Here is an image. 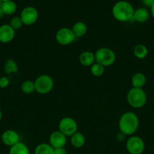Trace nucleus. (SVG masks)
I'll use <instances>...</instances> for the list:
<instances>
[{
	"label": "nucleus",
	"mask_w": 154,
	"mask_h": 154,
	"mask_svg": "<svg viewBox=\"0 0 154 154\" xmlns=\"http://www.w3.org/2000/svg\"><path fill=\"white\" fill-rule=\"evenodd\" d=\"M139 127V118L134 112L128 111L121 116L119 121V128L121 132L125 135H132Z\"/></svg>",
	"instance_id": "1"
},
{
	"label": "nucleus",
	"mask_w": 154,
	"mask_h": 154,
	"mask_svg": "<svg viewBox=\"0 0 154 154\" xmlns=\"http://www.w3.org/2000/svg\"><path fill=\"white\" fill-rule=\"evenodd\" d=\"M134 8L127 1H119L113 5L112 13L116 20L120 22H127L133 20Z\"/></svg>",
	"instance_id": "2"
},
{
	"label": "nucleus",
	"mask_w": 154,
	"mask_h": 154,
	"mask_svg": "<svg viewBox=\"0 0 154 154\" xmlns=\"http://www.w3.org/2000/svg\"><path fill=\"white\" fill-rule=\"evenodd\" d=\"M146 94L142 88L132 87L127 94L128 103L134 108H140L143 107L146 103Z\"/></svg>",
	"instance_id": "3"
},
{
	"label": "nucleus",
	"mask_w": 154,
	"mask_h": 154,
	"mask_svg": "<svg viewBox=\"0 0 154 154\" xmlns=\"http://www.w3.org/2000/svg\"><path fill=\"white\" fill-rule=\"evenodd\" d=\"M95 62L104 67L113 65L116 61V54L114 51L108 48H101L95 54Z\"/></svg>",
	"instance_id": "4"
},
{
	"label": "nucleus",
	"mask_w": 154,
	"mask_h": 154,
	"mask_svg": "<svg viewBox=\"0 0 154 154\" xmlns=\"http://www.w3.org/2000/svg\"><path fill=\"white\" fill-rule=\"evenodd\" d=\"M35 87L37 93L40 94H47L53 90L54 81L49 75H40L35 81Z\"/></svg>",
	"instance_id": "5"
},
{
	"label": "nucleus",
	"mask_w": 154,
	"mask_h": 154,
	"mask_svg": "<svg viewBox=\"0 0 154 154\" xmlns=\"http://www.w3.org/2000/svg\"><path fill=\"white\" fill-rule=\"evenodd\" d=\"M59 131L66 137H71L78 132V125L74 119L69 117H63L59 123Z\"/></svg>",
	"instance_id": "6"
},
{
	"label": "nucleus",
	"mask_w": 154,
	"mask_h": 154,
	"mask_svg": "<svg viewBox=\"0 0 154 154\" xmlns=\"http://www.w3.org/2000/svg\"><path fill=\"white\" fill-rule=\"evenodd\" d=\"M126 149L130 154H141L144 151L143 140L138 136H131L127 140Z\"/></svg>",
	"instance_id": "7"
},
{
	"label": "nucleus",
	"mask_w": 154,
	"mask_h": 154,
	"mask_svg": "<svg viewBox=\"0 0 154 154\" xmlns=\"http://www.w3.org/2000/svg\"><path fill=\"white\" fill-rule=\"evenodd\" d=\"M20 17L24 25H33L37 21L38 17H39V12L34 7L28 6L23 9Z\"/></svg>",
	"instance_id": "8"
},
{
	"label": "nucleus",
	"mask_w": 154,
	"mask_h": 154,
	"mask_svg": "<svg viewBox=\"0 0 154 154\" xmlns=\"http://www.w3.org/2000/svg\"><path fill=\"white\" fill-rule=\"evenodd\" d=\"M56 41L61 45H68L72 44L76 38L72 29L67 27L60 29L56 33Z\"/></svg>",
	"instance_id": "9"
},
{
	"label": "nucleus",
	"mask_w": 154,
	"mask_h": 154,
	"mask_svg": "<svg viewBox=\"0 0 154 154\" xmlns=\"http://www.w3.org/2000/svg\"><path fill=\"white\" fill-rule=\"evenodd\" d=\"M66 136L60 131H54L50 135L49 144L54 149L64 147L66 144Z\"/></svg>",
	"instance_id": "10"
},
{
	"label": "nucleus",
	"mask_w": 154,
	"mask_h": 154,
	"mask_svg": "<svg viewBox=\"0 0 154 154\" xmlns=\"http://www.w3.org/2000/svg\"><path fill=\"white\" fill-rule=\"evenodd\" d=\"M2 141L5 145L8 147H12L20 141V137L18 132L12 129L5 131L2 135Z\"/></svg>",
	"instance_id": "11"
},
{
	"label": "nucleus",
	"mask_w": 154,
	"mask_h": 154,
	"mask_svg": "<svg viewBox=\"0 0 154 154\" xmlns=\"http://www.w3.org/2000/svg\"><path fill=\"white\" fill-rule=\"evenodd\" d=\"M15 36V30L9 24H4L0 26V42L9 43Z\"/></svg>",
	"instance_id": "12"
},
{
	"label": "nucleus",
	"mask_w": 154,
	"mask_h": 154,
	"mask_svg": "<svg viewBox=\"0 0 154 154\" xmlns=\"http://www.w3.org/2000/svg\"><path fill=\"white\" fill-rule=\"evenodd\" d=\"M79 63L85 67L91 66L95 63V54L91 51H84L79 56Z\"/></svg>",
	"instance_id": "13"
},
{
	"label": "nucleus",
	"mask_w": 154,
	"mask_h": 154,
	"mask_svg": "<svg viewBox=\"0 0 154 154\" xmlns=\"http://www.w3.org/2000/svg\"><path fill=\"white\" fill-rule=\"evenodd\" d=\"M149 15H150V13L147 9L145 8H139L134 10L133 20L139 23H144L148 20Z\"/></svg>",
	"instance_id": "14"
},
{
	"label": "nucleus",
	"mask_w": 154,
	"mask_h": 154,
	"mask_svg": "<svg viewBox=\"0 0 154 154\" xmlns=\"http://www.w3.org/2000/svg\"><path fill=\"white\" fill-rule=\"evenodd\" d=\"M73 32L74 35L75 36L76 38H82L86 34L87 32V26L85 23L81 22V21H79L76 22L75 23H74V25L72 26V28L71 29Z\"/></svg>",
	"instance_id": "15"
},
{
	"label": "nucleus",
	"mask_w": 154,
	"mask_h": 154,
	"mask_svg": "<svg viewBox=\"0 0 154 154\" xmlns=\"http://www.w3.org/2000/svg\"><path fill=\"white\" fill-rule=\"evenodd\" d=\"M146 83V78L141 72L134 74L131 78V84L134 88H142Z\"/></svg>",
	"instance_id": "16"
},
{
	"label": "nucleus",
	"mask_w": 154,
	"mask_h": 154,
	"mask_svg": "<svg viewBox=\"0 0 154 154\" xmlns=\"http://www.w3.org/2000/svg\"><path fill=\"white\" fill-rule=\"evenodd\" d=\"M70 142L71 144L75 148H80V147H83L85 143V138L83 134L81 132H76L75 134L71 136L70 138Z\"/></svg>",
	"instance_id": "17"
},
{
	"label": "nucleus",
	"mask_w": 154,
	"mask_h": 154,
	"mask_svg": "<svg viewBox=\"0 0 154 154\" xmlns=\"http://www.w3.org/2000/svg\"><path fill=\"white\" fill-rule=\"evenodd\" d=\"M9 154H30L28 147L22 142H18L10 147Z\"/></svg>",
	"instance_id": "18"
},
{
	"label": "nucleus",
	"mask_w": 154,
	"mask_h": 154,
	"mask_svg": "<svg viewBox=\"0 0 154 154\" xmlns=\"http://www.w3.org/2000/svg\"><path fill=\"white\" fill-rule=\"evenodd\" d=\"M2 10L5 15H11L17 11V5L14 1L4 2L2 5Z\"/></svg>",
	"instance_id": "19"
},
{
	"label": "nucleus",
	"mask_w": 154,
	"mask_h": 154,
	"mask_svg": "<svg viewBox=\"0 0 154 154\" xmlns=\"http://www.w3.org/2000/svg\"><path fill=\"white\" fill-rule=\"evenodd\" d=\"M34 154H54V149L50 144L42 143L37 145Z\"/></svg>",
	"instance_id": "20"
},
{
	"label": "nucleus",
	"mask_w": 154,
	"mask_h": 154,
	"mask_svg": "<svg viewBox=\"0 0 154 154\" xmlns=\"http://www.w3.org/2000/svg\"><path fill=\"white\" fill-rule=\"evenodd\" d=\"M148 54V49L145 45H137L134 48V55L137 59H144Z\"/></svg>",
	"instance_id": "21"
},
{
	"label": "nucleus",
	"mask_w": 154,
	"mask_h": 154,
	"mask_svg": "<svg viewBox=\"0 0 154 154\" xmlns=\"http://www.w3.org/2000/svg\"><path fill=\"white\" fill-rule=\"evenodd\" d=\"M21 91L25 93V94H31V93H34L36 91L35 82H33V81H30V80L24 81L21 84Z\"/></svg>",
	"instance_id": "22"
},
{
	"label": "nucleus",
	"mask_w": 154,
	"mask_h": 154,
	"mask_svg": "<svg viewBox=\"0 0 154 154\" xmlns=\"http://www.w3.org/2000/svg\"><path fill=\"white\" fill-rule=\"evenodd\" d=\"M4 71L6 74H11L17 73L18 71V66L16 62L13 60H8L5 62L4 66Z\"/></svg>",
	"instance_id": "23"
},
{
	"label": "nucleus",
	"mask_w": 154,
	"mask_h": 154,
	"mask_svg": "<svg viewBox=\"0 0 154 154\" xmlns=\"http://www.w3.org/2000/svg\"><path fill=\"white\" fill-rule=\"evenodd\" d=\"M91 72L92 75L95 77H100L104 75V67L101 66L99 63L95 62L91 66Z\"/></svg>",
	"instance_id": "24"
},
{
	"label": "nucleus",
	"mask_w": 154,
	"mask_h": 154,
	"mask_svg": "<svg viewBox=\"0 0 154 154\" xmlns=\"http://www.w3.org/2000/svg\"><path fill=\"white\" fill-rule=\"evenodd\" d=\"M9 25H10L11 26L12 28L16 31V30H18L20 29H21V27L23 26L24 23H23L22 20H21L20 17H14L13 18L11 19Z\"/></svg>",
	"instance_id": "25"
},
{
	"label": "nucleus",
	"mask_w": 154,
	"mask_h": 154,
	"mask_svg": "<svg viewBox=\"0 0 154 154\" xmlns=\"http://www.w3.org/2000/svg\"><path fill=\"white\" fill-rule=\"evenodd\" d=\"M10 84V80L8 77H2L0 78V88L5 89L8 87Z\"/></svg>",
	"instance_id": "26"
},
{
	"label": "nucleus",
	"mask_w": 154,
	"mask_h": 154,
	"mask_svg": "<svg viewBox=\"0 0 154 154\" xmlns=\"http://www.w3.org/2000/svg\"><path fill=\"white\" fill-rule=\"evenodd\" d=\"M54 154H67V152L64 147H60L54 149Z\"/></svg>",
	"instance_id": "27"
},
{
	"label": "nucleus",
	"mask_w": 154,
	"mask_h": 154,
	"mask_svg": "<svg viewBox=\"0 0 154 154\" xmlns=\"http://www.w3.org/2000/svg\"><path fill=\"white\" fill-rule=\"evenodd\" d=\"M142 3L146 7L151 8L154 5V0H142Z\"/></svg>",
	"instance_id": "28"
},
{
	"label": "nucleus",
	"mask_w": 154,
	"mask_h": 154,
	"mask_svg": "<svg viewBox=\"0 0 154 154\" xmlns=\"http://www.w3.org/2000/svg\"><path fill=\"white\" fill-rule=\"evenodd\" d=\"M125 136H126V135H125V134H123V133H122V132H119V133L117 134V136H116V138H117V140L119 141H124V140H125Z\"/></svg>",
	"instance_id": "29"
},
{
	"label": "nucleus",
	"mask_w": 154,
	"mask_h": 154,
	"mask_svg": "<svg viewBox=\"0 0 154 154\" xmlns=\"http://www.w3.org/2000/svg\"><path fill=\"white\" fill-rule=\"evenodd\" d=\"M149 13H150L151 16H152V18L154 19V5L150 8V12H149Z\"/></svg>",
	"instance_id": "30"
},
{
	"label": "nucleus",
	"mask_w": 154,
	"mask_h": 154,
	"mask_svg": "<svg viewBox=\"0 0 154 154\" xmlns=\"http://www.w3.org/2000/svg\"><path fill=\"white\" fill-rule=\"evenodd\" d=\"M4 15H5V14L3 13L2 10V9H0V18L4 16Z\"/></svg>",
	"instance_id": "31"
},
{
	"label": "nucleus",
	"mask_w": 154,
	"mask_h": 154,
	"mask_svg": "<svg viewBox=\"0 0 154 154\" xmlns=\"http://www.w3.org/2000/svg\"><path fill=\"white\" fill-rule=\"evenodd\" d=\"M2 111L0 110V120H2Z\"/></svg>",
	"instance_id": "32"
},
{
	"label": "nucleus",
	"mask_w": 154,
	"mask_h": 154,
	"mask_svg": "<svg viewBox=\"0 0 154 154\" xmlns=\"http://www.w3.org/2000/svg\"><path fill=\"white\" fill-rule=\"evenodd\" d=\"M2 3H3V2L0 0V9H2Z\"/></svg>",
	"instance_id": "33"
},
{
	"label": "nucleus",
	"mask_w": 154,
	"mask_h": 154,
	"mask_svg": "<svg viewBox=\"0 0 154 154\" xmlns=\"http://www.w3.org/2000/svg\"><path fill=\"white\" fill-rule=\"evenodd\" d=\"M1 1H2L3 2H7V1H11V0H1Z\"/></svg>",
	"instance_id": "34"
}]
</instances>
